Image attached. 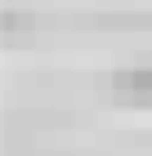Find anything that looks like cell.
Returning <instances> with one entry per match:
<instances>
[{
	"label": "cell",
	"instance_id": "1",
	"mask_svg": "<svg viewBox=\"0 0 152 156\" xmlns=\"http://www.w3.org/2000/svg\"><path fill=\"white\" fill-rule=\"evenodd\" d=\"M112 89H117L125 103H143L152 94V67L148 72H117L112 76Z\"/></svg>",
	"mask_w": 152,
	"mask_h": 156
},
{
	"label": "cell",
	"instance_id": "2",
	"mask_svg": "<svg viewBox=\"0 0 152 156\" xmlns=\"http://www.w3.org/2000/svg\"><path fill=\"white\" fill-rule=\"evenodd\" d=\"M148 67H152V58H148Z\"/></svg>",
	"mask_w": 152,
	"mask_h": 156
}]
</instances>
